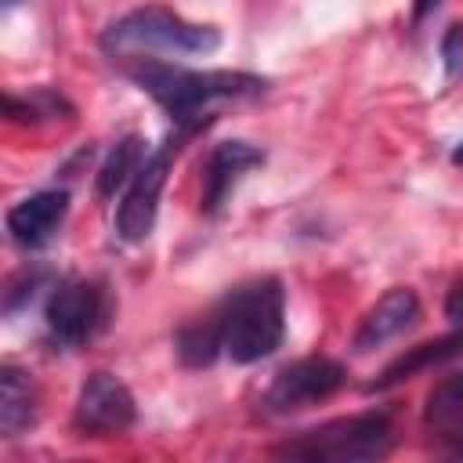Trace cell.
I'll return each mask as SVG.
<instances>
[{
	"label": "cell",
	"mask_w": 463,
	"mask_h": 463,
	"mask_svg": "<svg viewBox=\"0 0 463 463\" xmlns=\"http://www.w3.org/2000/svg\"><path fill=\"white\" fill-rule=\"evenodd\" d=\"M123 76L141 87L174 123V134L192 137L195 130H203L217 105L228 101H250L268 94L271 80L257 76V72H242V69H184V65H170V61H156V58H134L123 65Z\"/></svg>",
	"instance_id": "obj_1"
},
{
	"label": "cell",
	"mask_w": 463,
	"mask_h": 463,
	"mask_svg": "<svg viewBox=\"0 0 463 463\" xmlns=\"http://www.w3.org/2000/svg\"><path fill=\"white\" fill-rule=\"evenodd\" d=\"M210 315L221 336V351L235 365L264 362L286 340V289L275 275L228 289Z\"/></svg>",
	"instance_id": "obj_2"
},
{
	"label": "cell",
	"mask_w": 463,
	"mask_h": 463,
	"mask_svg": "<svg viewBox=\"0 0 463 463\" xmlns=\"http://www.w3.org/2000/svg\"><path fill=\"white\" fill-rule=\"evenodd\" d=\"M101 51L109 58H134V54H210L221 47V29L188 22L170 7L148 4L137 11H127L123 18L109 22L101 29Z\"/></svg>",
	"instance_id": "obj_3"
},
{
	"label": "cell",
	"mask_w": 463,
	"mask_h": 463,
	"mask_svg": "<svg viewBox=\"0 0 463 463\" xmlns=\"http://www.w3.org/2000/svg\"><path fill=\"white\" fill-rule=\"evenodd\" d=\"M391 449H394V423L387 412L373 409L300 430L271 445V456L304 459V463H362V459H383Z\"/></svg>",
	"instance_id": "obj_4"
},
{
	"label": "cell",
	"mask_w": 463,
	"mask_h": 463,
	"mask_svg": "<svg viewBox=\"0 0 463 463\" xmlns=\"http://www.w3.org/2000/svg\"><path fill=\"white\" fill-rule=\"evenodd\" d=\"M112 322V297L98 279H65L43 304L47 336L58 347H83Z\"/></svg>",
	"instance_id": "obj_5"
},
{
	"label": "cell",
	"mask_w": 463,
	"mask_h": 463,
	"mask_svg": "<svg viewBox=\"0 0 463 463\" xmlns=\"http://www.w3.org/2000/svg\"><path fill=\"white\" fill-rule=\"evenodd\" d=\"M181 134H174L170 141H163L156 152L145 156V163L137 166V174L127 181L123 195H119V206H116V235L123 242H145L156 228V217H159V195L166 188V177H170V163L181 148Z\"/></svg>",
	"instance_id": "obj_6"
},
{
	"label": "cell",
	"mask_w": 463,
	"mask_h": 463,
	"mask_svg": "<svg viewBox=\"0 0 463 463\" xmlns=\"http://www.w3.org/2000/svg\"><path fill=\"white\" fill-rule=\"evenodd\" d=\"M344 383H347V369L336 358L307 354V358H297V362L282 365L271 376V383L260 398V409L275 412V416L300 412V409H311L318 402H329Z\"/></svg>",
	"instance_id": "obj_7"
},
{
	"label": "cell",
	"mask_w": 463,
	"mask_h": 463,
	"mask_svg": "<svg viewBox=\"0 0 463 463\" xmlns=\"http://www.w3.org/2000/svg\"><path fill=\"white\" fill-rule=\"evenodd\" d=\"M134 420H137V402L116 373L98 369L80 383L72 405V430L80 438H112L130 430Z\"/></svg>",
	"instance_id": "obj_8"
},
{
	"label": "cell",
	"mask_w": 463,
	"mask_h": 463,
	"mask_svg": "<svg viewBox=\"0 0 463 463\" xmlns=\"http://www.w3.org/2000/svg\"><path fill=\"white\" fill-rule=\"evenodd\" d=\"M260 163H264V152H260L257 145H250V141L232 137V141L213 145L210 156H206V163H203V195H199V210H203L206 217H217V213L228 206L235 184H239L253 166H260Z\"/></svg>",
	"instance_id": "obj_9"
},
{
	"label": "cell",
	"mask_w": 463,
	"mask_h": 463,
	"mask_svg": "<svg viewBox=\"0 0 463 463\" xmlns=\"http://www.w3.org/2000/svg\"><path fill=\"white\" fill-rule=\"evenodd\" d=\"M65 213H69V192L65 188H40V192L18 199L7 210L4 224H7V235L18 250L36 253L58 235Z\"/></svg>",
	"instance_id": "obj_10"
},
{
	"label": "cell",
	"mask_w": 463,
	"mask_h": 463,
	"mask_svg": "<svg viewBox=\"0 0 463 463\" xmlns=\"http://www.w3.org/2000/svg\"><path fill=\"white\" fill-rule=\"evenodd\" d=\"M420 315H423V307H420L416 289H409V286H391V289L365 311V318L358 322L354 351H376V347H383L387 340L409 333V329L420 322Z\"/></svg>",
	"instance_id": "obj_11"
},
{
	"label": "cell",
	"mask_w": 463,
	"mask_h": 463,
	"mask_svg": "<svg viewBox=\"0 0 463 463\" xmlns=\"http://www.w3.org/2000/svg\"><path fill=\"white\" fill-rule=\"evenodd\" d=\"M40 420V391L29 369L4 362L0 365V434L18 438Z\"/></svg>",
	"instance_id": "obj_12"
},
{
	"label": "cell",
	"mask_w": 463,
	"mask_h": 463,
	"mask_svg": "<svg viewBox=\"0 0 463 463\" xmlns=\"http://www.w3.org/2000/svg\"><path fill=\"white\" fill-rule=\"evenodd\" d=\"M452 358H463V329H456L449 336H438V340H427V344H416V347H405L365 391H387V387H394V383H402L416 373H427L441 362H452Z\"/></svg>",
	"instance_id": "obj_13"
},
{
	"label": "cell",
	"mask_w": 463,
	"mask_h": 463,
	"mask_svg": "<svg viewBox=\"0 0 463 463\" xmlns=\"http://www.w3.org/2000/svg\"><path fill=\"white\" fill-rule=\"evenodd\" d=\"M423 427L441 438H463V373H449L427 391Z\"/></svg>",
	"instance_id": "obj_14"
},
{
	"label": "cell",
	"mask_w": 463,
	"mask_h": 463,
	"mask_svg": "<svg viewBox=\"0 0 463 463\" xmlns=\"http://www.w3.org/2000/svg\"><path fill=\"white\" fill-rule=\"evenodd\" d=\"M145 156H148V148H145V141H141L137 134L119 137V141L105 152V159H101V166H98V174H94V192H98V199H112L116 192H123L127 181H130V177L137 174V166L145 163Z\"/></svg>",
	"instance_id": "obj_15"
},
{
	"label": "cell",
	"mask_w": 463,
	"mask_h": 463,
	"mask_svg": "<svg viewBox=\"0 0 463 463\" xmlns=\"http://www.w3.org/2000/svg\"><path fill=\"white\" fill-rule=\"evenodd\" d=\"M4 112L11 123H47V119H69L76 109L72 101L54 87H29L25 94L7 90Z\"/></svg>",
	"instance_id": "obj_16"
},
{
	"label": "cell",
	"mask_w": 463,
	"mask_h": 463,
	"mask_svg": "<svg viewBox=\"0 0 463 463\" xmlns=\"http://www.w3.org/2000/svg\"><path fill=\"white\" fill-rule=\"evenodd\" d=\"M174 351H177V362L184 369H210L224 351H221V336H217V326H213V315H199L192 322H184L174 336Z\"/></svg>",
	"instance_id": "obj_17"
},
{
	"label": "cell",
	"mask_w": 463,
	"mask_h": 463,
	"mask_svg": "<svg viewBox=\"0 0 463 463\" xmlns=\"http://www.w3.org/2000/svg\"><path fill=\"white\" fill-rule=\"evenodd\" d=\"M43 279H47V271H40V268L36 271L25 268L18 279H11V286L4 289V315H18L36 297V289L43 286Z\"/></svg>",
	"instance_id": "obj_18"
},
{
	"label": "cell",
	"mask_w": 463,
	"mask_h": 463,
	"mask_svg": "<svg viewBox=\"0 0 463 463\" xmlns=\"http://www.w3.org/2000/svg\"><path fill=\"white\" fill-rule=\"evenodd\" d=\"M438 54H441L445 80L463 76V22L445 25V33H441V40H438Z\"/></svg>",
	"instance_id": "obj_19"
},
{
	"label": "cell",
	"mask_w": 463,
	"mask_h": 463,
	"mask_svg": "<svg viewBox=\"0 0 463 463\" xmlns=\"http://www.w3.org/2000/svg\"><path fill=\"white\" fill-rule=\"evenodd\" d=\"M445 318L449 322H456V326H463V279L449 289V297H445Z\"/></svg>",
	"instance_id": "obj_20"
},
{
	"label": "cell",
	"mask_w": 463,
	"mask_h": 463,
	"mask_svg": "<svg viewBox=\"0 0 463 463\" xmlns=\"http://www.w3.org/2000/svg\"><path fill=\"white\" fill-rule=\"evenodd\" d=\"M434 11H438V0H416V4H412V29L423 25Z\"/></svg>",
	"instance_id": "obj_21"
},
{
	"label": "cell",
	"mask_w": 463,
	"mask_h": 463,
	"mask_svg": "<svg viewBox=\"0 0 463 463\" xmlns=\"http://www.w3.org/2000/svg\"><path fill=\"white\" fill-rule=\"evenodd\" d=\"M449 159H452V163H456V166H463V141H459V145H456V148H452V156H449Z\"/></svg>",
	"instance_id": "obj_22"
},
{
	"label": "cell",
	"mask_w": 463,
	"mask_h": 463,
	"mask_svg": "<svg viewBox=\"0 0 463 463\" xmlns=\"http://www.w3.org/2000/svg\"><path fill=\"white\" fill-rule=\"evenodd\" d=\"M14 4H22V0H4V7H14Z\"/></svg>",
	"instance_id": "obj_23"
}]
</instances>
